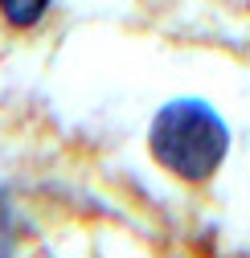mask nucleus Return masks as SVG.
<instances>
[{
    "mask_svg": "<svg viewBox=\"0 0 250 258\" xmlns=\"http://www.w3.org/2000/svg\"><path fill=\"white\" fill-rule=\"evenodd\" d=\"M148 152L168 176L205 184L222 172L230 156V127L205 99H172L148 123Z\"/></svg>",
    "mask_w": 250,
    "mask_h": 258,
    "instance_id": "obj_1",
    "label": "nucleus"
},
{
    "mask_svg": "<svg viewBox=\"0 0 250 258\" xmlns=\"http://www.w3.org/2000/svg\"><path fill=\"white\" fill-rule=\"evenodd\" d=\"M53 0H0V17H5L13 29H33L49 17Z\"/></svg>",
    "mask_w": 250,
    "mask_h": 258,
    "instance_id": "obj_2",
    "label": "nucleus"
}]
</instances>
